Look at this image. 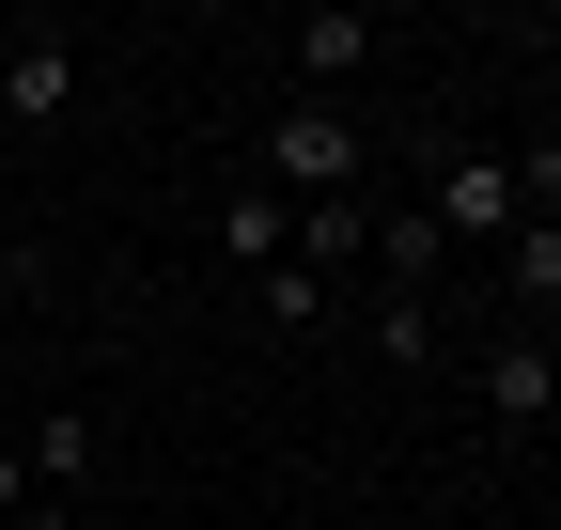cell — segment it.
Here are the masks:
<instances>
[{
  "label": "cell",
  "mask_w": 561,
  "mask_h": 530,
  "mask_svg": "<svg viewBox=\"0 0 561 530\" xmlns=\"http://www.w3.org/2000/svg\"><path fill=\"white\" fill-rule=\"evenodd\" d=\"M265 172H280V187H312V204H359L375 141H359V110H312V94H280V110H265Z\"/></svg>",
  "instance_id": "cell-1"
},
{
  "label": "cell",
  "mask_w": 561,
  "mask_h": 530,
  "mask_svg": "<svg viewBox=\"0 0 561 530\" xmlns=\"http://www.w3.org/2000/svg\"><path fill=\"white\" fill-rule=\"evenodd\" d=\"M375 47H390V32L359 16V0H312V16H297V32H280V62H297V79H312V110H328L343 79H359V62H375Z\"/></svg>",
  "instance_id": "cell-2"
},
{
  "label": "cell",
  "mask_w": 561,
  "mask_h": 530,
  "mask_svg": "<svg viewBox=\"0 0 561 530\" xmlns=\"http://www.w3.org/2000/svg\"><path fill=\"white\" fill-rule=\"evenodd\" d=\"M483 406H500V437H546V422H561V359H546V327H515V344L483 359Z\"/></svg>",
  "instance_id": "cell-3"
},
{
  "label": "cell",
  "mask_w": 561,
  "mask_h": 530,
  "mask_svg": "<svg viewBox=\"0 0 561 530\" xmlns=\"http://www.w3.org/2000/svg\"><path fill=\"white\" fill-rule=\"evenodd\" d=\"M62 94H79V32H32L16 62H0V110H16V125H47Z\"/></svg>",
  "instance_id": "cell-4"
},
{
  "label": "cell",
  "mask_w": 561,
  "mask_h": 530,
  "mask_svg": "<svg viewBox=\"0 0 561 530\" xmlns=\"http://www.w3.org/2000/svg\"><path fill=\"white\" fill-rule=\"evenodd\" d=\"M500 250H515V327H546L561 312V219H515Z\"/></svg>",
  "instance_id": "cell-5"
},
{
  "label": "cell",
  "mask_w": 561,
  "mask_h": 530,
  "mask_svg": "<svg viewBox=\"0 0 561 530\" xmlns=\"http://www.w3.org/2000/svg\"><path fill=\"white\" fill-rule=\"evenodd\" d=\"M16 469H32L47 499H79V484H94V422H32V437H16Z\"/></svg>",
  "instance_id": "cell-6"
},
{
  "label": "cell",
  "mask_w": 561,
  "mask_h": 530,
  "mask_svg": "<svg viewBox=\"0 0 561 530\" xmlns=\"http://www.w3.org/2000/svg\"><path fill=\"white\" fill-rule=\"evenodd\" d=\"M375 250H390V297H421V281H437V265H453V234L421 219V204H390V219H375Z\"/></svg>",
  "instance_id": "cell-7"
},
{
  "label": "cell",
  "mask_w": 561,
  "mask_h": 530,
  "mask_svg": "<svg viewBox=\"0 0 561 530\" xmlns=\"http://www.w3.org/2000/svg\"><path fill=\"white\" fill-rule=\"evenodd\" d=\"M219 250L265 281V265H280V187H234V204H219Z\"/></svg>",
  "instance_id": "cell-8"
},
{
  "label": "cell",
  "mask_w": 561,
  "mask_h": 530,
  "mask_svg": "<svg viewBox=\"0 0 561 530\" xmlns=\"http://www.w3.org/2000/svg\"><path fill=\"white\" fill-rule=\"evenodd\" d=\"M375 344H390V375H421L437 359V297H375Z\"/></svg>",
  "instance_id": "cell-9"
},
{
  "label": "cell",
  "mask_w": 561,
  "mask_h": 530,
  "mask_svg": "<svg viewBox=\"0 0 561 530\" xmlns=\"http://www.w3.org/2000/svg\"><path fill=\"white\" fill-rule=\"evenodd\" d=\"M359 234H375V204H312V234H297V250H280V265H312V281H328V265H343V250H359Z\"/></svg>",
  "instance_id": "cell-10"
},
{
  "label": "cell",
  "mask_w": 561,
  "mask_h": 530,
  "mask_svg": "<svg viewBox=\"0 0 561 530\" xmlns=\"http://www.w3.org/2000/svg\"><path fill=\"white\" fill-rule=\"evenodd\" d=\"M250 312H265V327H312V312H328V281H312V265H265Z\"/></svg>",
  "instance_id": "cell-11"
},
{
  "label": "cell",
  "mask_w": 561,
  "mask_h": 530,
  "mask_svg": "<svg viewBox=\"0 0 561 530\" xmlns=\"http://www.w3.org/2000/svg\"><path fill=\"white\" fill-rule=\"evenodd\" d=\"M16 530H94V515L79 499H16Z\"/></svg>",
  "instance_id": "cell-12"
},
{
  "label": "cell",
  "mask_w": 561,
  "mask_h": 530,
  "mask_svg": "<svg viewBox=\"0 0 561 530\" xmlns=\"http://www.w3.org/2000/svg\"><path fill=\"white\" fill-rule=\"evenodd\" d=\"M16 499H32V469H16V437H0V515H16Z\"/></svg>",
  "instance_id": "cell-13"
},
{
  "label": "cell",
  "mask_w": 561,
  "mask_h": 530,
  "mask_svg": "<svg viewBox=\"0 0 561 530\" xmlns=\"http://www.w3.org/2000/svg\"><path fill=\"white\" fill-rule=\"evenodd\" d=\"M0 281H32V250H16V234H0Z\"/></svg>",
  "instance_id": "cell-14"
}]
</instances>
